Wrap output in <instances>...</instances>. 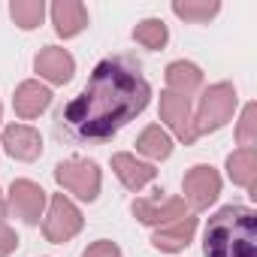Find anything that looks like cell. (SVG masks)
<instances>
[{"instance_id": "obj_25", "label": "cell", "mask_w": 257, "mask_h": 257, "mask_svg": "<svg viewBox=\"0 0 257 257\" xmlns=\"http://www.w3.org/2000/svg\"><path fill=\"white\" fill-rule=\"evenodd\" d=\"M7 215V200H4V194H0V218Z\"/></svg>"}, {"instance_id": "obj_12", "label": "cell", "mask_w": 257, "mask_h": 257, "mask_svg": "<svg viewBox=\"0 0 257 257\" xmlns=\"http://www.w3.org/2000/svg\"><path fill=\"white\" fill-rule=\"evenodd\" d=\"M112 170L118 176V182L127 188V191H143L146 185L155 182L158 170L146 161H137V155H127V152H118L112 155Z\"/></svg>"}, {"instance_id": "obj_5", "label": "cell", "mask_w": 257, "mask_h": 257, "mask_svg": "<svg viewBox=\"0 0 257 257\" xmlns=\"http://www.w3.org/2000/svg\"><path fill=\"white\" fill-rule=\"evenodd\" d=\"M82 224L85 221H82V212L76 209V203L67 200L64 194H55L52 203H49V212L43 218V236L52 245H64L82 230Z\"/></svg>"}, {"instance_id": "obj_15", "label": "cell", "mask_w": 257, "mask_h": 257, "mask_svg": "<svg viewBox=\"0 0 257 257\" xmlns=\"http://www.w3.org/2000/svg\"><path fill=\"white\" fill-rule=\"evenodd\" d=\"M52 25L67 40L88 28V7L82 0H55L52 4Z\"/></svg>"}, {"instance_id": "obj_18", "label": "cell", "mask_w": 257, "mask_h": 257, "mask_svg": "<svg viewBox=\"0 0 257 257\" xmlns=\"http://www.w3.org/2000/svg\"><path fill=\"white\" fill-rule=\"evenodd\" d=\"M137 152L152 158V161H167L173 155V140L167 131H161V124H149L137 137Z\"/></svg>"}, {"instance_id": "obj_9", "label": "cell", "mask_w": 257, "mask_h": 257, "mask_svg": "<svg viewBox=\"0 0 257 257\" xmlns=\"http://www.w3.org/2000/svg\"><path fill=\"white\" fill-rule=\"evenodd\" d=\"M161 121H167V127L185 143L194 146L197 143V131H194V118H191V100L179 97L173 91L161 94Z\"/></svg>"}, {"instance_id": "obj_8", "label": "cell", "mask_w": 257, "mask_h": 257, "mask_svg": "<svg viewBox=\"0 0 257 257\" xmlns=\"http://www.w3.org/2000/svg\"><path fill=\"white\" fill-rule=\"evenodd\" d=\"M7 209L16 215V218H22L25 224H40V218H43V209H46V191L37 185V182H31V179H16L13 185H10V203H7Z\"/></svg>"}, {"instance_id": "obj_13", "label": "cell", "mask_w": 257, "mask_h": 257, "mask_svg": "<svg viewBox=\"0 0 257 257\" xmlns=\"http://www.w3.org/2000/svg\"><path fill=\"white\" fill-rule=\"evenodd\" d=\"M49 103H52V91H49L46 85H40L37 79L22 82V85L16 88V97H13V109H16V115L25 118V121H31V118H37L40 112H46Z\"/></svg>"}, {"instance_id": "obj_1", "label": "cell", "mask_w": 257, "mask_h": 257, "mask_svg": "<svg viewBox=\"0 0 257 257\" xmlns=\"http://www.w3.org/2000/svg\"><path fill=\"white\" fill-rule=\"evenodd\" d=\"M152 100V85L134 55L103 58L79 97L55 115V134L76 146L109 143L124 124H131Z\"/></svg>"}, {"instance_id": "obj_21", "label": "cell", "mask_w": 257, "mask_h": 257, "mask_svg": "<svg viewBox=\"0 0 257 257\" xmlns=\"http://www.w3.org/2000/svg\"><path fill=\"white\" fill-rule=\"evenodd\" d=\"M134 40H137L143 49L158 52V49H164V46H167L170 31H167V25H164L161 19H143V22L134 28Z\"/></svg>"}, {"instance_id": "obj_17", "label": "cell", "mask_w": 257, "mask_h": 257, "mask_svg": "<svg viewBox=\"0 0 257 257\" xmlns=\"http://www.w3.org/2000/svg\"><path fill=\"white\" fill-rule=\"evenodd\" d=\"M227 176L233 185L248 188L254 194V182H257V152L254 149H236L227 158Z\"/></svg>"}, {"instance_id": "obj_10", "label": "cell", "mask_w": 257, "mask_h": 257, "mask_svg": "<svg viewBox=\"0 0 257 257\" xmlns=\"http://www.w3.org/2000/svg\"><path fill=\"white\" fill-rule=\"evenodd\" d=\"M34 70L40 73V79L52 82V85H67L76 73V61L67 49L61 46H46L40 49V55L34 58Z\"/></svg>"}, {"instance_id": "obj_16", "label": "cell", "mask_w": 257, "mask_h": 257, "mask_svg": "<svg viewBox=\"0 0 257 257\" xmlns=\"http://www.w3.org/2000/svg\"><path fill=\"white\" fill-rule=\"evenodd\" d=\"M164 76H167V91H173L179 97H188V100L203 85V70L197 64H191V61H173Z\"/></svg>"}, {"instance_id": "obj_22", "label": "cell", "mask_w": 257, "mask_h": 257, "mask_svg": "<svg viewBox=\"0 0 257 257\" xmlns=\"http://www.w3.org/2000/svg\"><path fill=\"white\" fill-rule=\"evenodd\" d=\"M236 140L242 149H254L257 143V106L248 103L242 109V118H239V127H236Z\"/></svg>"}, {"instance_id": "obj_6", "label": "cell", "mask_w": 257, "mask_h": 257, "mask_svg": "<svg viewBox=\"0 0 257 257\" xmlns=\"http://www.w3.org/2000/svg\"><path fill=\"white\" fill-rule=\"evenodd\" d=\"M182 191H185V197H182L185 206L194 209V212H203L221 197V176H218V170H212L206 164H197L185 173Z\"/></svg>"}, {"instance_id": "obj_14", "label": "cell", "mask_w": 257, "mask_h": 257, "mask_svg": "<svg viewBox=\"0 0 257 257\" xmlns=\"http://www.w3.org/2000/svg\"><path fill=\"white\" fill-rule=\"evenodd\" d=\"M194 233H197V218L194 215H185V218H176V221L158 227L155 236H152V245L158 251H182V248L191 245Z\"/></svg>"}, {"instance_id": "obj_20", "label": "cell", "mask_w": 257, "mask_h": 257, "mask_svg": "<svg viewBox=\"0 0 257 257\" xmlns=\"http://www.w3.org/2000/svg\"><path fill=\"white\" fill-rule=\"evenodd\" d=\"M10 16H13V22L22 31H34V28L43 25L46 4H43V0H13V4H10Z\"/></svg>"}, {"instance_id": "obj_24", "label": "cell", "mask_w": 257, "mask_h": 257, "mask_svg": "<svg viewBox=\"0 0 257 257\" xmlns=\"http://www.w3.org/2000/svg\"><path fill=\"white\" fill-rule=\"evenodd\" d=\"M16 248H19V236H16V230H13L10 224L0 221V257H10Z\"/></svg>"}, {"instance_id": "obj_19", "label": "cell", "mask_w": 257, "mask_h": 257, "mask_svg": "<svg viewBox=\"0 0 257 257\" xmlns=\"http://www.w3.org/2000/svg\"><path fill=\"white\" fill-rule=\"evenodd\" d=\"M173 13L191 25H206L209 19H215L221 13V4H215V0H176L173 4Z\"/></svg>"}, {"instance_id": "obj_4", "label": "cell", "mask_w": 257, "mask_h": 257, "mask_svg": "<svg viewBox=\"0 0 257 257\" xmlns=\"http://www.w3.org/2000/svg\"><path fill=\"white\" fill-rule=\"evenodd\" d=\"M55 182L76 194L79 200L85 203H94L100 197V185H103V176H100V167L94 161H82V158H70V161H61L55 167Z\"/></svg>"}, {"instance_id": "obj_23", "label": "cell", "mask_w": 257, "mask_h": 257, "mask_svg": "<svg viewBox=\"0 0 257 257\" xmlns=\"http://www.w3.org/2000/svg\"><path fill=\"white\" fill-rule=\"evenodd\" d=\"M82 257H121V248L115 242H109V239H97L94 245L85 248Z\"/></svg>"}, {"instance_id": "obj_2", "label": "cell", "mask_w": 257, "mask_h": 257, "mask_svg": "<svg viewBox=\"0 0 257 257\" xmlns=\"http://www.w3.org/2000/svg\"><path fill=\"white\" fill-rule=\"evenodd\" d=\"M206 257H257V212L248 206L218 209L203 236Z\"/></svg>"}, {"instance_id": "obj_11", "label": "cell", "mask_w": 257, "mask_h": 257, "mask_svg": "<svg viewBox=\"0 0 257 257\" xmlns=\"http://www.w3.org/2000/svg\"><path fill=\"white\" fill-rule=\"evenodd\" d=\"M0 146H4L7 155H13L16 161H37L43 155V137H40V131H34L31 124H10V127H4Z\"/></svg>"}, {"instance_id": "obj_7", "label": "cell", "mask_w": 257, "mask_h": 257, "mask_svg": "<svg viewBox=\"0 0 257 257\" xmlns=\"http://www.w3.org/2000/svg\"><path fill=\"white\" fill-rule=\"evenodd\" d=\"M131 212H134V218H137L140 224H149V227H164V224H170V221H176V218L191 215L182 197H164L161 191H158L155 197L134 200Z\"/></svg>"}, {"instance_id": "obj_3", "label": "cell", "mask_w": 257, "mask_h": 257, "mask_svg": "<svg viewBox=\"0 0 257 257\" xmlns=\"http://www.w3.org/2000/svg\"><path fill=\"white\" fill-rule=\"evenodd\" d=\"M236 88L230 82H218V85H209L200 97V106H197V115H194V131L197 137L200 134H212V131H221V127L233 118L236 112Z\"/></svg>"}]
</instances>
